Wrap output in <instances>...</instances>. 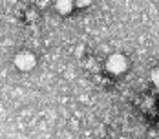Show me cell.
Wrapping results in <instances>:
<instances>
[{"label": "cell", "instance_id": "obj_3", "mask_svg": "<svg viewBox=\"0 0 159 139\" xmlns=\"http://www.w3.org/2000/svg\"><path fill=\"white\" fill-rule=\"evenodd\" d=\"M55 7H57V11H59V13L68 15V13L73 9V0H57Z\"/></svg>", "mask_w": 159, "mask_h": 139}, {"label": "cell", "instance_id": "obj_2", "mask_svg": "<svg viewBox=\"0 0 159 139\" xmlns=\"http://www.w3.org/2000/svg\"><path fill=\"white\" fill-rule=\"evenodd\" d=\"M15 64L18 70H24V72H28V70H31L33 66H35V57H33L31 53H28V51H24V53H18L15 59Z\"/></svg>", "mask_w": 159, "mask_h": 139}, {"label": "cell", "instance_id": "obj_4", "mask_svg": "<svg viewBox=\"0 0 159 139\" xmlns=\"http://www.w3.org/2000/svg\"><path fill=\"white\" fill-rule=\"evenodd\" d=\"M92 0H73V4H77V6H88Z\"/></svg>", "mask_w": 159, "mask_h": 139}, {"label": "cell", "instance_id": "obj_1", "mask_svg": "<svg viewBox=\"0 0 159 139\" xmlns=\"http://www.w3.org/2000/svg\"><path fill=\"white\" fill-rule=\"evenodd\" d=\"M126 59L123 57V55H111L110 59H108V70H110L111 73H123L125 70H126Z\"/></svg>", "mask_w": 159, "mask_h": 139}]
</instances>
